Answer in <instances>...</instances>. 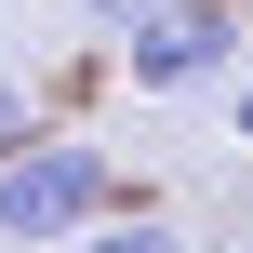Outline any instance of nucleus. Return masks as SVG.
Wrapping results in <instances>:
<instances>
[{"label":"nucleus","instance_id":"f257e3e1","mask_svg":"<svg viewBox=\"0 0 253 253\" xmlns=\"http://www.w3.org/2000/svg\"><path fill=\"white\" fill-rule=\"evenodd\" d=\"M107 147H80V133H27L13 160H0V240L13 253H67L80 227H107Z\"/></svg>","mask_w":253,"mask_h":253},{"label":"nucleus","instance_id":"f03ea898","mask_svg":"<svg viewBox=\"0 0 253 253\" xmlns=\"http://www.w3.org/2000/svg\"><path fill=\"white\" fill-rule=\"evenodd\" d=\"M227 53H240V0H147V13H133V40H120L133 93H200Z\"/></svg>","mask_w":253,"mask_h":253},{"label":"nucleus","instance_id":"7ed1b4c3","mask_svg":"<svg viewBox=\"0 0 253 253\" xmlns=\"http://www.w3.org/2000/svg\"><path fill=\"white\" fill-rule=\"evenodd\" d=\"M67 253H187V240H173L160 213H107V227H80Z\"/></svg>","mask_w":253,"mask_h":253},{"label":"nucleus","instance_id":"20e7f679","mask_svg":"<svg viewBox=\"0 0 253 253\" xmlns=\"http://www.w3.org/2000/svg\"><path fill=\"white\" fill-rule=\"evenodd\" d=\"M27 133H40V120H27V80H0V160H13Z\"/></svg>","mask_w":253,"mask_h":253},{"label":"nucleus","instance_id":"39448f33","mask_svg":"<svg viewBox=\"0 0 253 253\" xmlns=\"http://www.w3.org/2000/svg\"><path fill=\"white\" fill-rule=\"evenodd\" d=\"M240 147H253V80H240Z\"/></svg>","mask_w":253,"mask_h":253},{"label":"nucleus","instance_id":"423d86ee","mask_svg":"<svg viewBox=\"0 0 253 253\" xmlns=\"http://www.w3.org/2000/svg\"><path fill=\"white\" fill-rule=\"evenodd\" d=\"M240 253H253V240H240Z\"/></svg>","mask_w":253,"mask_h":253}]
</instances>
